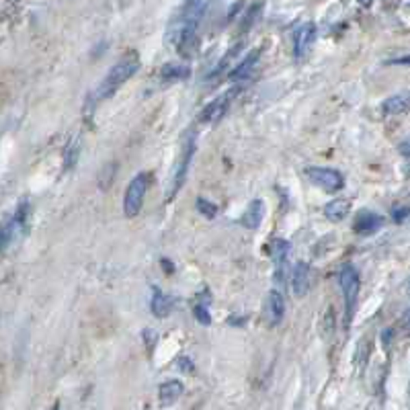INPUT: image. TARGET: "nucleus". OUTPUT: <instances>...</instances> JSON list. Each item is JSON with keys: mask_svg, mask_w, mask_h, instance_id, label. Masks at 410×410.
<instances>
[{"mask_svg": "<svg viewBox=\"0 0 410 410\" xmlns=\"http://www.w3.org/2000/svg\"><path fill=\"white\" fill-rule=\"evenodd\" d=\"M140 70V56L136 51H128L125 56H121L113 68L105 74V78L101 80V84L97 86V99H107L111 95H115L136 72Z\"/></svg>", "mask_w": 410, "mask_h": 410, "instance_id": "nucleus-1", "label": "nucleus"}, {"mask_svg": "<svg viewBox=\"0 0 410 410\" xmlns=\"http://www.w3.org/2000/svg\"><path fill=\"white\" fill-rule=\"evenodd\" d=\"M339 285L343 291V300H345V310H347V322H351L357 300H359V289H361V279H359V271L351 265L345 263L339 271Z\"/></svg>", "mask_w": 410, "mask_h": 410, "instance_id": "nucleus-2", "label": "nucleus"}, {"mask_svg": "<svg viewBox=\"0 0 410 410\" xmlns=\"http://www.w3.org/2000/svg\"><path fill=\"white\" fill-rule=\"evenodd\" d=\"M193 154H195V134L191 132V134L185 138V142H183L181 156H179V160H177L175 173H173V181H171V189H169V195H171V197H175V195L181 191V187L185 185V179H187V173H189Z\"/></svg>", "mask_w": 410, "mask_h": 410, "instance_id": "nucleus-3", "label": "nucleus"}, {"mask_svg": "<svg viewBox=\"0 0 410 410\" xmlns=\"http://www.w3.org/2000/svg\"><path fill=\"white\" fill-rule=\"evenodd\" d=\"M146 191H148V175L146 173H138L128 189H125V197H123V213L128 217H136L144 205V197H146Z\"/></svg>", "mask_w": 410, "mask_h": 410, "instance_id": "nucleus-4", "label": "nucleus"}, {"mask_svg": "<svg viewBox=\"0 0 410 410\" xmlns=\"http://www.w3.org/2000/svg\"><path fill=\"white\" fill-rule=\"evenodd\" d=\"M306 177L316 185L320 187L322 191H328V193H337L345 187V179L339 171L335 169H324V167H308L306 171Z\"/></svg>", "mask_w": 410, "mask_h": 410, "instance_id": "nucleus-5", "label": "nucleus"}, {"mask_svg": "<svg viewBox=\"0 0 410 410\" xmlns=\"http://www.w3.org/2000/svg\"><path fill=\"white\" fill-rule=\"evenodd\" d=\"M27 215H29V205L23 204L10 219L4 221L2 226V250H6L12 242L19 240V236L25 232V226H27Z\"/></svg>", "mask_w": 410, "mask_h": 410, "instance_id": "nucleus-6", "label": "nucleus"}, {"mask_svg": "<svg viewBox=\"0 0 410 410\" xmlns=\"http://www.w3.org/2000/svg\"><path fill=\"white\" fill-rule=\"evenodd\" d=\"M238 91H240V88H230V91H226L224 95L215 97V99L205 107L204 111H202V121H204V123H217V121L228 113V109H230L234 97L238 95Z\"/></svg>", "mask_w": 410, "mask_h": 410, "instance_id": "nucleus-7", "label": "nucleus"}, {"mask_svg": "<svg viewBox=\"0 0 410 410\" xmlns=\"http://www.w3.org/2000/svg\"><path fill=\"white\" fill-rule=\"evenodd\" d=\"M314 41H316V25L314 23H302L293 31V56L298 60L304 58V53L312 47Z\"/></svg>", "mask_w": 410, "mask_h": 410, "instance_id": "nucleus-8", "label": "nucleus"}, {"mask_svg": "<svg viewBox=\"0 0 410 410\" xmlns=\"http://www.w3.org/2000/svg\"><path fill=\"white\" fill-rule=\"evenodd\" d=\"M384 215L376 213V211H370V209H361L353 221V230L357 234H363V236H370V234H376L382 226H384Z\"/></svg>", "mask_w": 410, "mask_h": 410, "instance_id": "nucleus-9", "label": "nucleus"}, {"mask_svg": "<svg viewBox=\"0 0 410 410\" xmlns=\"http://www.w3.org/2000/svg\"><path fill=\"white\" fill-rule=\"evenodd\" d=\"M310 281H312L310 267L300 261L293 267V273H291V291H293V296L296 298H304L308 293V289H310Z\"/></svg>", "mask_w": 410, "mask_h": 410, "instance_id": "nucleus-10", "label": "nucleus"}, {"mask_svg": "<svg viewBox=\"0 0 410 410\" xmlns=\"http://www.w3.org/2000/svg\"><path fill=\"white\" fill-rule=\"evenodd\" d=\"M283 316H285V300H283V293L273 289L269 293V300H267V320L271 326H279L283 322Z\"/></svg>", "mask_w": 410, "mask_h": 410, "instance_id": "nucleus-11", "label": "nucleus"}, {"mask_svg": "<svg viewBox=\"0 0 410 410\" xmlns=\"http://www.w3.org/2000/svg\"><path fill=\"white\" fill-rule=\"evenodd\" d=\"M271 256H273V263H275V267H277L275 279L281 281L283 275H285V261H287V256H289V242L283 240V238H275V240L271 242Z\"/></svg>", "mask_w": 410, "mask_h": 410, "instance_id": "nucleus-12", "label": "nucleus"}, {"mask_svg": "<svg viewBox=\"0 0 410 410\" xmlns=\"http://www.w3.org/2000/svg\"><path fill=\"white\" fill-rule=\"evenodd\" d=\"M261 53H263V49L261 47H256V49H252V51H248L246 53V58L228 74V78L230 80H246L248 76H250V72L254 70V66H256V62L261 60Z\"/></svg>", "mask_w": 410, "mask_h": 410, "instance_id": "nucleus-13", "label": "nucleus"}, {"mask_svg": "<svg viewBox=\"0 0 410 410\" xmlns=\"http://www.w3.org/2000/svg\"><path fill=\"white\" fill-rule=\"evenodd\" d=\"M407 111H410V91L392 95V97H388L382 103V113L384 115H402Z\"/></svg>", "mask_w": 410, "mask_h": 410, "instance_id": "nucleus-14", "label": "nucleus"}, {"mask_svg": "<svg viewBox=\"0 0 410 410\" xmlns=\"http://www.w3.org/2000/svg\"><path fill=\"white\" fill-rule=\"evenodd\" d=\"M183 392H185L183 382H179V380L165 382V384L160 386V390H158V402H160L162 407H171V405H175V402L183 396Z\"/></svg>", "mask_w": 410, "mask_h": 410, "instance_id": "nucleus-15", "label": "nucleus"}, {"mask_svg": "<svg viewBox=\"0 0 410 410\" xmlns=\"http://www.w3.org/2000/svg\"><path fill=\"white\" fill-rule=\"evenodd\" d=\"M263 215H265V204L261 200H252L246 207V211L242 213L240 224L248 230H256L263 221Z\"/></svg>", "mask_w": 410, "mask_h": 410, "instance_id": "nucleus-16", "label": "nucleus"}, {"mask_svg": "<svg viewBox=\"0 0 410 410\" xmlns=\"http://www.w3.org/2000/svg\"><path fill=\"white\" fill-rule=\"evenodd\" d=\"M191 76V68L187 64H179V62H167L160 68V80L167 82H175V80H187Z\"/></svg>", "mask_w": 410, "mask_h": 410, "instance_id": "nucleus-17", "label": "nucleus"}, {"mask_svg": "<svg viewBox=\"0 0 410 410\" xmlns=\"http://www.w3.org/2000/svg\"><path fill=\"white\" fill-rule=\"evenodd\" d=\"M173 306H175V298L169 296V293H162V291H154V298H152V314L156 318H167L171 312H173Z\"/></svg>", "mask_w": 410, "mask_h": 410, "instance_id": "nucleus-18", "label": "nucleus"}, {"mask_svg": "<svg viewBox=\"0 0 410 410\" xmlns=\"http://www.w3.org/2000/svg\"><path fill=\"white\" fill-rule=\"evenodd\" d=\"M349 211H351V202L349 200H335V202L324 205V215L330 221H341Z\"/></svg>", "mask_w": 410, "mask_h": 410, "instance_id": "nucleus-19", "label": "nucleus"}, {"mask_svg": "<svg viewBox=\"0 0 410 410\" xmlns=\"http://www.w3.org/2000/svg\"><path fill=\"white\" fill-rule=\"evenodd\" d=\"M80 156V138H72L66 146H64V171L74 169V165L78 162Z\"/></svg>", "mask_w": 410, "mask_h": 410, "instance_id": "nucleus-20", "label": "nucleus"}, {"mask_svg": "<svg viewBox=\"0 0 410 410\" xmlns=\"http://www.w3.org/2000/svg\"><path fill=\"white\" fill-rule=\"evenodd\" d=\"M240 49H242V45L240 43H236L234 47H230V51H226L219 60H217V64H215V68L211 70V74H209V78H215V76H219L228 66H230V62L240 53Z\"/></svg>", "mask_w": 410, "mask_h": 410, "instance_id": "nucleus-21", "label": "nucleus"}, {"mask_svg": "<svg viewBox=\"0 0 410 410\" xmlns=\"http://www.w3.org/2000/svg\"><path fill=\"white\" fill-rule=\"evenodd\" d=\"M261 12H263V4H261V2H254V4L248 6L244 19H242V23H240V33H242V35L248 33V29L256 23V19L261 16Z\"/></svg>", "mask_w": 410, "mask_h": 410, "instance_id": "nucleus-22", "label": "nucleus"}, {"mask_svg": "<svg viewBox=\"0 0 410 410\" xmlns=\"http://www.w3.org/2000/svg\"><path fill=\"white\" fill-rule=\"evenodd\" d=\"M197 211H200L204 217L213 219V217L217 215V205L211 204V202H207L205 197H197Z\"/></svg>", "mask_w": 410, "mask_h": 410, "instance_id": "nucleus-23", "label": "nucleus"}, {"mask_svg": "<svg viewBox=\"0 0 410 410\" xmlns=\"http://www.w3.org/2000/svg\"><path fill=\"white\" fill-rule=\"evenodd\" d=\"M193 314H195V318L207 326V324H211V316H209V312H207V308L202 306V304H195V308H193Z\"/></svg>", "mask_w": 410, "mask_h": 410, "instance_id": "nucleus-24", "label": "nucleus"}, {"mask_svg": "<svg viewBox=\"0 0 410 410\" xmlns=\"http://www.w3.org/2000/svg\"><path fill=\"white\" fill-rule=\"evenodd\" d=\"M367 353H370V343H367V339H363L361 343H359V347H357V363L359 365H363L365 363V359H367Z\"/></svg>", "mask_w": 410, "mask_h": 410, "instance_id": "nucleus-25", "label": "nucleus"}, {"mask_svg": "<svg viewBox=\"0 0 410 410\" xmlns=\"http://www.w3.org/2000/svg\"><path fill=\"white\" fill-rule=\"evenodd\" d=\"M398 152H400L405 158H409L410 160V136L407 138V140H402V142H400V146H398Z\"/></svg>", "mask_w": 410, "mask_h": 410, "instance_id": "nucleus-26", "label": "nucleus"}, {"mask_svg": "<svg viewBox=\"0 0 410 410\" xmlns=\"http://www.w3.org/2000/svg\"><path fill=\"white\" fill-rule=\"evenodd\" d=\"M390 66H410V56H400V58H394L388 62Z\"/></svg>", "mask_w": 410, "mask_h": 410, "instance_id": "nucleus-27", "label": "nucleus"}, {"mask_svg": "<svg viewBox=\"0 0 410 410\" xmlns=\"http://www.w3.org/2000/svg\"><path fill=\"white\" fill-rule=\"evenodd\" d=\"M179 367H181L183 372H187V374L193 372V365H191V359H189V357H181V359H179Z\"/></svg>", "mask_w": 410, "mask_h": 410, "instance_id": "nucleus-28", "label": "nucleus"}, {"mask_svg": "<svg viewBox=\"0 0 410 410\" xmlns=\"http://www.w3.org/2000/svg\"><path fill=\"white\" fill-rule=\"evenodd\" d=\"M390 337H392V330H386V333H384V337H382V343H384V347H386V349L390 347Z\"/></svg>", "mask_w": 410, "mask_h": 410, "instance_id": "nucleus-29", "label": "nucleus"}, {"mask_svg": "<svg viewBox=\"0 0 410 410\" xmlns=\"http://www.w3.org/2000/svg\"><path fill=\"white\" fill-rule=\"evenodd\" d=\"M407 215H410V209H398V213H394V217L400 221L402 217H407Z\"/></svg>", "mask_w": 410, "mask_h": 410, "instance_id": "nucleus-30", "label": "nucleus"}, {"mask_svg": "<svg viewBox=\"0 0 410 410\" xmlns=\"http://www.w3.org/2000/svg\"><path fill=\"white\" fill-rule=\"evenodd\" d=\"M51 410H60V405L56 402V405H53V409H51Z\"/></svg>", "mask_w": 410, "mask_h": 410, "instance_id": "nucleus-31", "label": "nucleus"}]
</instances>
